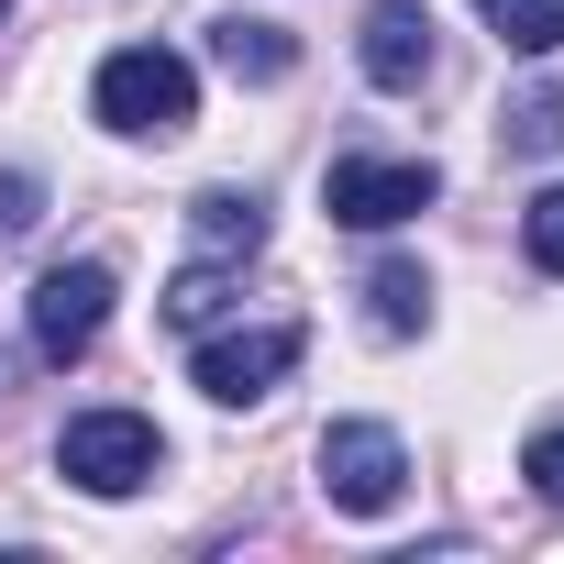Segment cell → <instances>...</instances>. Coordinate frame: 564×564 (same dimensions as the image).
I'll return each instance as SVG.
<instances>
[{"mask_svg":"<svg viewBox=\"0 0 564 564\" xmlns=\"http://www.w3.org/2000/svg\"><path fill=\"white\" fill-rule=\"evenodd\" d=\"M89 111H100L122 144H166V133L199 122V78H188V56H166V45H111L100 78H89Z\"/></svg>","mask_w":564,"mask_h":564,"instance_id":"obj_1","label":"cell"},{"mask_svg":"<svg viewBox=\"0 0 564 564\" xmlns=\"http://www.w3.org/2000/svg\"><path fill=\"white\" fill-rule=\"evenodd\" d=\"M155 465H166V432L144 410H78L56 432V476L89 498H133V487H155Z\"/></svg>","mask_w":564,"mask_h":564,"instance_id":"obj_2","label":"cell"},{"mask_svg":"<svg viewBox=\"0 0 564 564\" xmlns=\"http://www.w3.org/2000/svg\"><path fill=\"white\" fill-rule=\"evenodd\" d=\"M443 199V177L421 166V155H333L322 166V210L344 221V232H399V221H421Z\"/></svg>","mask_w":564,"mask_h":564,"instance_id":"obj_3","label":"cell"},{"mask_svg":"<svg viewBox=\"0 0 564 564\" xmlns=\"http://www.w3.org/2000/svg\"><path fill=\"white\" fill-rule=\"evenodd\" d=\"M399 487H410V443H399L388 421H333V432H322V498H333V509L388 520Z\"/></svg>","mask_w":564,"mask_h":564,"instance_id":"obj_4","label":"cell"},{"mask_svg":"<svg viewBox=\"0 0 564 564\" xmlns=\"http://www.w3.org/2000/svg\"><path fill=\"white\" fill-rule=\"evenodd\" d=\"M300 355H311V333H300V322H254V333H210V344L188 355V377H199V399L243 410V399H265L276 377H289Z\"/></svg>","mask_w":564,"mask_h":564,"instance_id":"obj_5","label":"cell"},{"mask_svg":"<svg viewBox=\"0 0 564 564\" xmlns=\"http://www.w3.org/2000/svg\"><path fill=\"white\" fill-rule=\"evenodd\" d=\"M111 300H122L111 265H45V276H34V355H45V366H78V355L111 333Z\"/></svg>","mask_w":564,"mask_h":564,"instance_id":"obj_6","label":"cell"},{"mask_svg":"<svg viewBox=\"0 0 564 564\" xmlns=\"http://www.w3.org/2000/svg\"><path fill=\"white\" fill-rule=\"evenodd\" d=\"M355 56H366L377 89H421V78H432V12H421V0H366Z\"/></svg>","mask_w":564,"mask_h":564,"instance_id":"obj_7","label":"cell"},{"mask_svg":"<svg viewBox=\"0 0 564 564\" xmlns=\"http://www.w3.org/2000/svg\"><path fill=\"white\" fill-rule=\"evenodd\" d=\"M210 56H221V78H243V89H276V78L300 67V34H276V23L232 12V23H210Z\"/></svg>","mask_w":564,"mask_h":564,"instance_id":"obj_8","label":"cell"},{"mask_svg":"<svg viewBox=\"0 0 564 564\" xmlns=\"http://www.w3.org/2000/svg\"><path fill=\"white\" fill-rule=\"evenodd\" d=\"M188 243H199L210 265L254 254V243H265V199H254V188H199V199H188Z\"/></svg>","mask_w":564,"mask_h":564,"instance_id":"obj_9","label":"cell"},{"mask_svg":"<svg viewBox=\"0 0 564 564\" xmlns=\"http://www.w3.org/2000/svg\"><path fill=\"white\" fill-rule=\"evenodd\" d=\"M366 322H377V333H388V344H410V333H432V276H421V265H399V254H388V265H377V276H366Z\"/></svg>","mask_w":564,"mask_h":564,"instance_id":"obj_10","label":"cell"},{"mask_svg":"<svg viewBox=\"0 0 564 564\" xmlns=\"http://www.w3.org/2000/svg\"><path fill=\"white\" fill-rule=\"evenodd\" d=\"M498 144H509V155H553V144H564V89H520V100L498 111Z\"/></svg>","mask_w":564,"mask_h":564,"instance_id":"obj_11","label":"cell"},{"mask_svg":"<svg viewBox=\"0 0 564 564\" xmlns=\"http://www.w3.org/2000/svg\"><path fill=\"white\" fill-rule=\"evenodd\" d=\"M476 12H487V34H498V45H520V56H542V45H553V0H476Z\"/></svg>","mask_w":564,"mask_h":564,"instance_id":"obj_12","label":"cell"},{"mask_svg":"<svg viewBox=\"0 0 564 564\" xmlns=\"http://www.w3.org/2000/svg\"><path fill=\"white\" fill-rule=\"evenodd\" d=\"M221 300H232V289H221V265L199 254V265L177 276V289H166V322H177V333H210V311H221Z\"/></svg>","mask_w":564,"mask_h":564,"instance_id":"obj_13","label":"cell"},{"mask_svg":"<svg viewBox=\"0 0 564 564\" xmlns=\"http://www.w3.org/2000/svg\"><path fill=\"white\" fill-rule=\"evenodd\" d=\"M520 243H531V265H542V276H564V188H542V199L520 210Z\"/></svg>","mask_w":564,"mask_h":564,"instance_id":"obj_14","label":"cell"},{"mask_svg":"<svg viewBox=\"0 0 564 564\" xmlns=\"http://www.w3.org/2000/svg\"><path fill=\"white\" fill-rule=\"evenodd\" d=\"M520 476H531V498H542V509H564V421H542V432H531Z\"/></svg>","mask_w":564,"mask_h":564,"instance_id":"obj_15","label":"cell"},{"mask_svg":"<svg viewBox=\"0 0 564 564\" xmlns=\"http://www.w3.org/2000/svg\"><path fill=\"white\" fill-rule=\"evenodd\" d=\"M34 210H45V177L34 166H0V232H23Z\"/></svg>","mask_w":564,"mask_h":564,"instance_id":"obj_16","label":"cell"},{"mask_svg":"<svg viewBox=\"0 0 564 564\" xmlns=\"http://www.w3.org/2000/svg\"><path fill=\"white\" fill-rule=\"evenodd\" d=\"M553 45H564V0H553Z\"/></svg>","mask_w":564,"mask_h":564,"instance_id":"obj_17","label":"cell"},{"mask_svg":"<svg viewBox=\"0 0 564 564\" xmlns=\"http://www.w3.org/2000/svg\"><path fill=\"white\" fill-rule=\"evenodd\" d=\"M0 12H12V0H0Z\"/></svg>","mask_w":564,"mask_h":564,"instance_id":"obj_18","label":"cell"}]
</instances>
